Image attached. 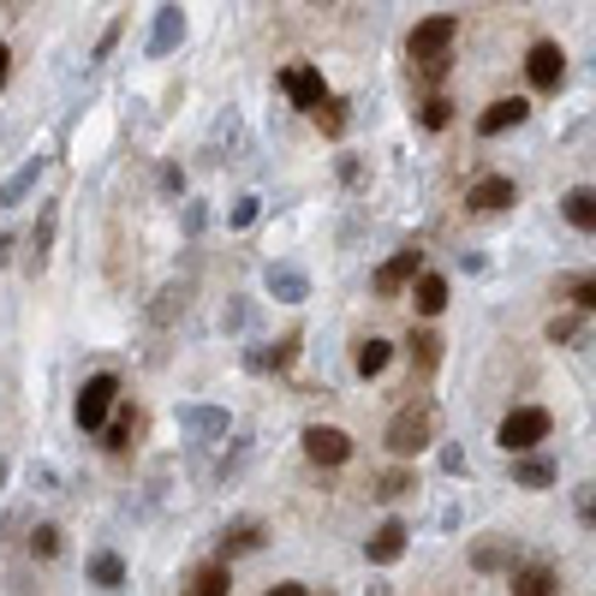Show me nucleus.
Returning <instances> with one entry per match:
<instances>
[{"instance_id":"f257e3e1","label":"nucleus","mask_w":596,"mask_h":596,"mask_svg":"<svg viewBox=\"0 0 596 596\" xmlns=\"http://www.w3.org/2000/svg\"><path fill=\"white\" fill-rule=\"evenodd\" d=\"M435 424H442V412H435V400H430V394L405 400L400 412L388 418V430H382L388 454H394V459H412V454H424V447L435 442Z\"/></svg>"},{"instance_id":"f03ea898","label":"nucleus","mask_w":596,"mask_h":596,"mask_svg":"<svg viewBox=\"0 0 596 596\" xmlns=\"http://www.w3.org/2000/svg\"><path fill=\"white\" fill-rule=\"evenodd\" d=\"M549 430H555V418H549L543 405H519V412H507V418H501L496 442L507 447V454H531L537 442H549Z\"/></svg>"},{"instance_id":"7ed1b4c3","label":"nucleus","mask_w":596,"mask_h":596,"mask_svg":"<svg viewBox=\"0 0 596 596\" xmlns=\"http://www.w3.org/2000/svg\"><path fill=\"white\" fill-rule=\"evenodd\" d=\"M113 400H120V382H113L108 370L90 376V382L78 388V430H101V424H108Z\"/></svg>"},{"instance_id":"20e7f679","label":"nucleus","mask_w":596,"mask_h":596,"mask_svg":"<svg viewBox=\"0 0 596 596\" xmlns=\"http://www.w3.org/2000/svg\"><path fill=\"white\" fill-rule=\"evenodd\" d=\"M418 269H424V251H418V245H400V251L370 274V286H376L382 299H394V293H405V286H412V274H418Z\"/></svg>"},{"instance_id":"39448f33","label":"nucleus","mask_w":596,"mask_h":596,"mask_svg":"<svg viewBox=\"0 0 596 596\" xmlns=\"http://www.w3.org/2000/svg\"><path fill=\"white\" fill-rule=\"evenodd\" d=\"M304 459L311 465H346L353 459V435L334 430V424H311L304 430Z\"/></svg>"},{"instance_id":"423d86ee","label":"nucleus","mask_w":596,"mask_h":596,"mask_svg":"<svg viewBox=\"0 0 596 596\" xmlns=\"http://www.w3.org/2000/svg\"><path fill=\"white\" fill-rule=\"evenodd\" d=\"M525 113H531L525 96H501V101H489V108L477 113V132H484V138H501V132H513V126H525Z\"/></svg>"},{"instance_id":"0eeeda50","label":"nucleus","mask_w":596,"mask_h":596,"mask_svg":"<svg viewBox=\"0 0 596 596\" xmlns=\"http://www.w3.org/2000/svg\"><path fill=\"white\" fill-rule=\"evenodd\" d=\"M525 72H531L537 90H561V78H566V54L555 48V42H537V48L525 54Z\"/></svg>"},{"instance_id":"6e6552de","label":"nucleus","mask_w":596,"mask_h":596,"mask_svg":"<svg viewBox=\"0 0 596 596\" xmlns=\"http://www.w3.org/2000/svg\"><path fill=\"white\" fill-rule=\"evenodd\" d=\"M465 203H472L477 215H496V209H507V203H519V185L507 180V173H489V180H477L472 192H465Z\"/></svg>"},{"instance_id":"1a4fd4ad","label":"nucleus","mask_w":596,"mask_h":596,"mask_svg":"<svg viewBox=\"0 0 596 596\" xmlns=\"http://www.w3.org/2000/svg\"><path fill=\"white\" fill-rule=\"evenodd\" d=\"M507 590L513 596H555L561 578H555V566L531 561V566H507Z\"/></svg>"},{"instance_id":"9d476101","label":"nucleus","mask_w":596,"mask_h":596,"mask_svg":"<svg viewBox=\"0 0 596 596\" xmlns=\"http://www.w3.org/2000/svg\"><path fill=\"white\" fill-rule=\"evenodd\" d=\"M281 90L293 96V101H299L304 113H311L316 101L328 96V84H323V72H316V66H286V72H281Z\"/></svg>"},{"instance_id":"9b49d317","label":"nucleus","mask_w":596,"mask_h":596,"mask_svg":"<svg viewBox=\"0 0 596 596\" xmlns=\"http://www.w3.org/2000/svg\"><path fill=\"white\" fill-rule=\"evenodd\" d=\"M472 566L477 573H507V566H519V543L513 537H484V543L472 549Z\"/></svg>"},{"instance_id":"f8f14e48","label":"nucleus","mask_w":596,"mask_h":596,"mask_svg":"<svg viewBox=\"0 0 596 596\" xmlns=\"http://www.w3.org/2000/svg\"><path fill=\"white\" fill-rule=\"evenodd\" d=\"M405 537H412V531H405L400 519H388V525H382V531H376L370 543H365V555H370V566H394V561L405 555Z\"/></svg>"},{"instance_id":"ddd939ff","label":"nucleus","mask_w":596,"mask_h":596,"mask_svg":"<svg viewBox=\"0 0 596 596\" xmlns=\"http://www.w3.org/2000/svg\"><path fill=\"white\" fill-rule=\"evenodd\" d=\"M180 42H185V12L180 7H162V12H155V31H150V54L162 61V54H173Z\"/></svg>"},{"instance_id":"4468645a","label":"nucleus","mask_w":596,"mask_h":596,"mask_svg":"<svg viewBox=\"0 0 596 596\" xmlns=\"http://www.w3.org/2000/svg\"><path fill=\"white\" fill-rule=\"evenodd\" d=\"M459 36V19H447V12H435V19H424L412 31V54H435V48H447V42Z\"/></svg>"},{"instance_id":"2eb2a0df","label":"nucleus","mask_w":596,"mask_h":596,"mask_svg":"<svg viewBox=\"0 0 596 596\" xmlns=\"http://www.w3.org/2000/svg\"><path fill=\"white\" fill-rule=\"evenodd\" d=\"M412 304H418V316H442L447 311V281H442V274L418 269L412 274Z\"/></svg>"},{"instance_id":"dca6fc26","label":"nucleus","mask_w":596,"mask_h":596,"mask_svg":"<svg viewBox=\"0 0 596 596\" xmlns=\"http://www.w3.org/2000/svg\"><path fill=\"white\" fill-rule=\"evenodd\" d=\"M561 215H566L578 232H596V185H573V192L561 197Z\"/></svg>"},{"instance_id":"f3484780","label":"nucleus","mask_w":596,"mask_h":596,"mask_svg":"<svg viewBox=\"0 0 596 596\" xmlns=\"http://www.w3.org/2000/svg\"><path fill=\"white\" fill-rule=\"evenodd\" d=\"M269 293L281 299V304H304L311 299V281H304V269H269Z\"/></svg>"},{"instance_id":"a211bd4d","label":"nucleus","mask_w":596,"mask_h":596,"mask_svg":"<svg viewBox=\"0 0 596 596\" xmlns=\"http://www.w3.org/2000/svg\"><path fill=\"white\" fill-rule=\"evenodd\" d=\"M388 358H394V346H388L382 334H370V340H358L353 365H358V376H382V370H388Z\"/></svg>"},{"instance_id":"6ab92c4d","label":"nucleus","mask_w":596,"mask_h":596,"mask_svg":"<svg viewBox=\"0 0 596 596\" xmlns=\"http://www.w3.org/2000/svg\"><path fill=\"white\" fill-rule=\"evenodd\" d=\"M405 346H412V365H418V376H435V365H442V334L418 328Z\"/></svg>"},{"instance_id":"aec40b11","label":"nucleus","mask_w":596,"mask_h":596,"mask_svg":"<svg viewBox=\"0 0 596 596\" xmlns=\"http://www.w3.org/2000/svg\"><path fill=\"white\" fill-rule=\"evenodd\" d=\"M418 126H424V132H447V126H454V101H447L442 90L424 96L418 101Z\"/></svg>"},{"instance_id":"412c9836","label":"nucleus","mask_w":596,"mask_h":596,"mask_svg":"<svg viewBox=\"0 0 596 596\" xmlns=\"http://www.w3.org/2000/svg\"><path fill=\"white\" fill-rule=\"evenodd\" d=\"M180 424L197 430V435H227V412H215V405H185Z\"/></svg>"},{"instance_id":"4be33fe9","label":"nucleus","mask_w":596,"mask_h":596,"mask_svg":"<svg viewBox=\"0 0 596 596\" xmlns=\"http://www.w3.org/2000/svg\"><path fill=\"white\" fill-rule=\"evenodd\" d=\"M42 180V155H36V162H24L19 173H12V180L7 185H0V209H12V203H19L24 192H31V185Z\"/></svg>"},{"instance_id":"5701e85b","label":"nucleus","mask_w":596,"mask_h":596,"mask_svg":"<svg viewBox=\"0 0 596 596\" xmlns=\"http://www.w3.org/2000/svg\"><path fill=\"white\" fill-rule=\"evenodd\" d=\"M513 484L519 489H549V484H555V465H549V459H519L513 465Z\"/></svg>"},{"instance_id":"b1692460","label":"nucleus","mask_w":596,"mask_h":596,"mask_svg":"<svg viewBox=\"0 0 596 596\" xmlns=\"http://www.w3.org/2000/svg\"><path fill=\"white\" fill-rule=\"evenodd\" d=\"M412 489H418L412 472H382V477L370 484V496H376V501H400V496H412Z\"/></svg>"},{"instance_id":"393cba45","label":"nucleus","mask_w":596,"mask_h":596,"mask_svg":"<svg viewBox=\"0 0 596 596\" xmlns=\"http://www.w3.org/2000/svg\"><path fill=\"white\" fill-rule=\"evenodd\" d=\"M48 245H54V209H42V221L31 232V274L48 269Z\"/></svg>"},{"instance_id":"a878e982","label":"nucleus","mask_w":596,"mask_h":596,"mask_svg":"<svg viewBox=\"0 0 596 596\" xmlns=\"http://www.w3.org/2000/svg\"><path fill=\"white\" fill-rule=\"evenodd\" d=\"M227 590H232V573H227V561L203 566V573L192 578V596H227Z\"/></svg>"},{"instance_id":"bb28decb","label":"nucleus","mask_w":596,"mask_h":596,"mask_svg":"<svg viewBox=\"0 0 596 596\" xmlns=\"http://www.w3.org/2000/svg\"><path fill=\"white\" fill-rule=\"evenodd\" d=\"M101 435H108V454H126V447H132V435H138V412H120L113 418V424H101Z\"/></svg>"},{"instance_id":"cd10ccee","label":"nucleus","mask_w":596,"mask_h":596,"mask_svg":"<svg viewBox=\"0 0 596 596\" xmlns=\"http://www.w3.org/2000/svg\"><path fill=\"white\" fill-rule=\"evenodd\" d=\"M412 72H418L424 84H442L447 72H454V54H447V48H435V54H412Z\"/></svg>"},{"instance_id":"c85d7f7f","label":"nucleus","mask_w":596,"mask_h":596,"mask_svg":"<svg viewBox=\"0 0 596 596\" xmlns=\"http://www.w3.org/2000/svg\"><path fill=\"white\" fill-rule=\"evenodd\" d=\"M251 549H263V531H257V525H232V531L221 537V561H232V555H251Z\"/></svg>"},{"instance_id":"c756f323","label":"nucleus","mask_w":596,"mask_h":596,"mask_svg":"<svg viewBox=\"0 0 596 596\" xmlns=\"http://www.w3.org/2000/svg\"><path fill=\"white\" fill-rule=\"evenodd\" d=\"M90 578H96L101 590H120V585H126V561H120V555H96V561H90Z\"/></svg>"},{"instance_id":"7c9ffc66","label":"nucleus","mask_w":596,"mask_h":596,"mask_svg":"<svg viewBox=\"0 0 596 596\" xmlns=\"http://www.w3.org/2000/svg\"><path fill=\"white\" fill-rule=\"evenodd\" d=\"M561 293L578 304V311H596V274H566L561 281Z\"/></svg>"},{"instance_id":"2f4dec72","label":"nucleus","mask_w":596,"mask_h":596,"mask_svg":"<svg viewBox=\"0 0 596 596\" xmlns=\"http://www.w3.org/2000/svg\"><path fill=\"white\" fill-rule=\"evenodd\" d=\"M311 113H316V126H323L328 138H340V132H346V108H340V101H334V96H323V101H316Z\"/></svg>"},{"instance_id":"473e14b6","label":"nucleus","mask_w":596,"mask_h":596,"mask_svg":"<svg viewBox=\"0 0 596 596\" xmlns=\"http://www.w3.org/2000/svg\"><path fill=\"white\" fill-rule=\"evenodd\" d=\"M578 334H585V316H578V311H561L555 323H549V340H555V346L578 340Z\"/></svg>"},{"instance_id":"72a5a7b5","label":"nucleus","mask_w":596,"mask_h":596,"mask_svg":"<svg viewBox=\"0 0 596 596\" xmlns=\"http://www.w3.org/2000/svg\"><path fill=\"white\" fill-rule=\"evenodd\" d=\"M31 555L54 561V555H61V531H54V525H36V531H31Z\"/></svg>"},{"instance_id":"f704fd0d","label":"nucleus","mask_w":596,"mask_h":596,"mask_svg":"<svg viewBox=\"0 0 596 596\" xmlns=\"http://www.w3.org/2000/svg\"><path fill=\"white\" fill-rule=\"evenodd\" d=\"M578 525H590V531H596V484L578 489Z\"/></svg>"},{"instance_id":"c9c22d12","label":"nucleus","mask_w":596,"mask_h":596,"mask_svg":"<svg viewBox=\"0 0 596 596\" xmlns=\"http://www.w3.org/2000/svg\"><path fill=\"white\" fill-rule=\"evenodd\" d=\"M293 358H299V334H286V340H281V346H274V353H269V365H274V370H286V365H293Z\"/></svg>"},{"instance_id":"e433bc0d","label":"nucleus","mask_w":596,"mask_h":596,"mask_svg":"<svg viewBox=\"0 0 596 596\" xmlns=\"http://www.w3.org/2000/svg\"><path fill=\"white\" fill-rule=\"evenodd\" d=\"M257 221V197H245L239 209H232V227H251Z\"/></svg>"},{"instance_id":"4c0bfd02","label":"nucleus","mask_w":596,"mask_h":596,"mask_svg":"<svg viewBox=\"0 0 596 596\" xmlns=\"http://www.w3.org/2000/svg\"><path fill=\"white\" fill-rule=\"evenodd\" d=\"M162 192H185V173L180 167H162Z\"/></svg>"},{"instance_id":"58836bf2","label":"nucleus","mask_w":596,"mask_h":596,"mask_svg":"<svg viewBox=\"0 0 596 596\" xmlns=\"http://www.w3.org/2000/svg\"><path fill=\"white\" fill-rule=\"evenodd\" d=\"M0 90H7V42H0Z\"/></svg>"},{"instance_id":"ea45409f","label":"nucleus","mask_w":596,"mask_h":596,"mask_svg":"<svg viewBox=\"0 0 596 596\" xmlns=\"http://www.w3.org/2000/svg\"><path fill=\"white\" fill-rule=\"evenodd\" d=\"M0 484H7V459H0Z\"/></svg>"}]
</instances>
